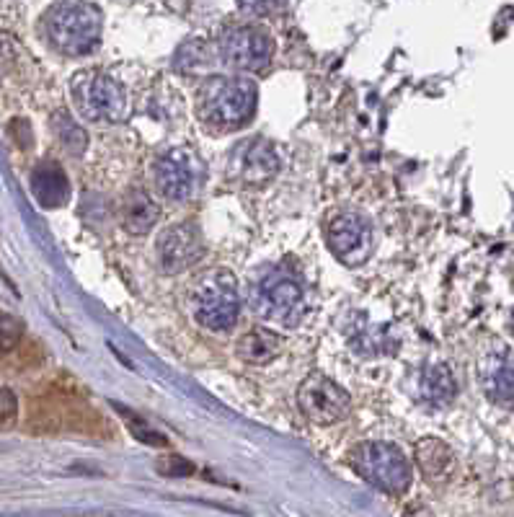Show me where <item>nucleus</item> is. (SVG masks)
<instances>
[{
	"label": "nucleus",
	"mask_w": 514,
	"mask_h": 517,
	"mask_svg": "<svg viewBox=\"0 0 514 517\" xmlns=\"http://www.w3.org/2000/svg\"><path fill=\"white\" fill-rule=\"evenodd\" d=\"M256 99V83L248 78H210L199 88V117L207 125L241 127L256 112Z\"/></svg>",
	"instance_id": "obj_1"
},
{
	"label": "nucleus",
	"mask_w": 514,
	"mask_h": 517,
	"mask_svg": "<svg viewBox=\"0 0 514 517\" xmlns=\"http://www.w3.org/2000/svg\"><path fill=\"white\" fill-rule=\"evenodd\" d=\"M192 313L199 326L210 331H225L238 321L241 313V295H238L236 277L228 269H212L194 282Z\"/></svg>",
	"instance_id": "obj_2"
},
{
	"label": "nucleus",
	"mask_w": 514,
	"mask_h": 517,
	"mask_svg": "<svg viewBox=\"0 0 514 517\" xmlns=\"http://www.w3.org/2000/svg\"><path fill=\"white\" fill-rule=\"evenodd\" d=\"M47 34L65 55H86L101 37V8L93 3H55L47 11Z\"/></svg>",
	"instance_id": "obj_3"
},
{
	"label": "nucleus",
	"mask_w": 514,
	"mask_h": 517,
	"mask_svg": "<svg viewBox=\"0 0 514 517\" xmlns=\"http://www.w3.org/2000/svg\"><path fill=\"white\" fill-rule=\"evenodd\" d=\"M73 99L88 122L119 125L130 114V96L101 70H86L73 78Z\"/></svg>",
	"instance_id": "obj_4"
},
{
	"label": "nucleus",
	"mask_w": 514,
	"mask_h": 517,
	"mask_svg": "<svg viewBox=\"0 0 514 517\" xmlns=\"http://www.w3.org/2000/svg\"><path fill=\"white\" fill-rule=\"evenodd\" d=\"M352 463L365 481L388 494H403L414 479V468L398 445L370 440L352 450Z\"/></svg>",
	"instance_id": "obj_5"
},
{
	"label": "nucleus",
	"mask_w": 514,
	"mask_h": 517,
	"mask_svg": "<svg viewBox=\"0 0 514 517\" xmlns=\"http://www.w3.org/2000/svg\"><path fill=\"white\" fill-rule=\"evenodd\" d=\"M248 300H251L256 316L274 321V324L295 326L305 316L303 285L285 269H274V272L261 277L251 287Z\"/></svg>",
	"instance_id": "obj_6"
},
{
	"label": "nucleus",
	"mask_w": 514,
	"mask_h": 517,
	"mask_svg": "<svg viewBox=\"0 0 514 517\" xmlns=\"http://www.w3.org/2000/svg\"><path fill=\"white\" fill-rule=\"evenodd\" d=\"M326 238H329L336 259L347 267L365 264L375 249V233H372L370 220L352 210L336 212L326 225Z\"/></svg>",
	"instance_id": "obj_7"
},
{
	"label": "nucleus",
	"mask_w": 514,
	"mask_h": 517,
	"mask_svg": "<svg viewBox=\"0 0 514 517\" xmlns=\"http://www.w3.org/2000/svg\"><path fill=\"white\" fill-rule=\"evenodd\" d=\"M300 412L313 424H336L347 417L352 409V396H349L339 383L323 373H310L298 388Z\"/></svg>",
	"instance_id": "obj_8"
},
{
	"label": "nucleus",
	"mask_w": 514,
	"mask_h": 517,
	"mask_svg": "<svg viewBox=\"0 0 514 517\" xmlns=\"http://www.w3.org/2000/svg\"><path fill=\"white\" fill-rule=\"evenodd\" d=\"M225 65L236 70H261L267 68L274 55V42L267 29L261 26H238L230 29L220 42Z\"/></svg>",
	"instance_id": "obj_9"
},
{
	"label": "nucleus",
	"mask_w": 514,
	"mask_h": 517,
	"mask_svg": "<svg viewBox=\"0 0 514 517\" xmlns=\"http://www.w3.org/2000/svg\"><path fill=\"white\" fill-rule=\"evenodd\" d=\"M205 256V241L197 225L179 223L158 238V264L166 275H181Z\"/></svg>",
	"instance_id": "obj_10"
},
{
	"label": "nucleus",
	"mask_w": 514,
	"mask_h": 517,
	"mask_svg": "<svg viewBox=\"0 0 514 517\" xmlns=\"http://www.w3.org/2000/svg\"><path fill=\"white\" fill-rule=\"evenodd\" d=\"M155 187L168 200H186L194 192V169L184 153H168L155 163Z\"/></svg>",
	"instance_id": "obj_11"
},
{
	"label": "nucleus",
	"mask_w": 514,
	"mask_h": 517,
	"mask_svg": "<svg viewBox=\"0 0 514 517\" xmlns=\"http://www.w3.org/2000/svg\"><path fill=\"white\" fill-rule=\"evenodd\" d=\"M238 169H241L243 184H248V187H264V184H269L279 171L277 150H274L267 140L248 143L246 148L241 150Z\"/></svg>",
	"instance_id": "obj_12"
},
{
	"label": "nucleus",
	"mask_w": 514,
	"mask_h": 517,
	"mask_svg": "<svg viewBox=\"0 0 514 517\" xmlns=\"http://www.w3.org/2000/svg\"><path fill=\"white\" fill-rule=\"evenodd\" d=\"M31 192L42 207H62L70 197L68 176L60 163L44 161L31 171Z\"/></svg>",
	"instance_id": "obj_13"
},
{
	"label": "nucleus",
	"mask_w": 514,
	"mask_h": 517,
	"mask_svg": "<svg viewBox=\"0 0 514 517\" xmlns=\"http://www.w3.org/2000/svg\"><path fill=\"white\" fill-rule=\"evenodd\" d=\"M416 463L429 484H445L455 471V453L437 437H424L416 443Z\"/></svg>",
	"instance_id": "obj_14"
},
{
	"label": "nucleus",
	"mask_w": 514,
	"mask_h": 517,
	"mask_svg": "<svg viewBox=\"0 0 514 517\" xmlns=\"http://www.w3.org/2000/svg\"><path fill=\"white\" fill-rule=\"evenodd\" d=\"M481 383L491 401L496 404H509L512 401V355L507 349L491 352L481 362Z\"/></svg>",
	"instance_id": "obj_15"
},
{
	"label": "nucleus",
	"mask_w": 514,
	"mask_h": 517,
	"mask_svg": "<svg viewBox=\"0 0 514 517\" xmlns=\"http://www.w3.org/2000/svg\"><path fill=\"white\" fill-rule=\"evenodd\" d=\"M161 218V207L155 205V200L148 192H135L127 194V200L122 205V225L124 231L132 233V236H145V233L153 231V225Z\"/></svg>",
	"instance_id": "obj_16"
},
{
	"label": "nucleus",
	"mask_w": 514,
	"mask_h": 517,
	"mask_svg": "<svg viewBox=\"0 0 514 517\" xmlns=\"http://www.w3.org/2000/svg\"><path fill=\"white\" fill-rule=\"evenodd\" d=\"M238 357L248 365H267L274 357L282 355L285 339L272 329H251L238 339Z\"/></svg>",
	"instance_id": "obj_17"
},
{
	"label": "nucleus",
	"mask_w": 514,
	"mask_h": 517,
	"mask_svg": "<svg viewBox=\"0 0 514 517\" xmlns=\"http://www.w3.org/2000/svg\"><path fill=\"white\" fill-rule=\"evenodd\" d=\"M422 393L424 399H429L432 404H450L455 399V393H458L453 370L447 365H432V368L424 370Z\"/></svg>",
	"instance_id": "obj_18"
},
{
	"label": "nucleus",
	"mask_w": 514,
	"mask_h": 517,
	"mask_svg": "<svg viewBox=\"0 0 514 517\" xmlns=\"http://www.w3.org/2000/svg\"><path fill=\"white\" fill-rule=\"evenodd\" d=\"M52 130H55V135H57V143L68 150V153H73V156H81V153H86V148H88L86 130H83V127L78 125V122H75V119L70 117L65 109H57V112L52 114Z\"/></svg>",
	"instance_id": "obj_19"
},
{
	"label": "nucleus",
	"mask_w": 514,
	"mask_h": 517,
	"mask_svg": "<svg viewBox=\"0 0 514 517\" xmlns=\"http://www.w3.org/2000/svg\"><path fill=\"white\" fill-rule=\"evenodd\" d=\"M114 409H117L119 417H122L124 422H127L130 432L137 437V440H140V443L155 445V448H163V445H168V440L161 435V432H155L148 422H143V419H140V417H135V414H132L130 409H124V406H119V404H114Z\"/></svg>",
	"instance_id": "obj_20"
},
{
	"label": "nucleus",
	"mask_w": 514,
	"mask_h": 517,
	"mask_svg": "<svg viewBox=\"0 0 514 517\" xmlns=\"http://www.w3.org/2000/svg\"><path fill=\"white\" fill-rule=\"evenodd\" d=\"M24 337V321L16 316H0V352H13Z\"/></svg>",
	"instance_id": "obj_21"
},
{
	"label": "nucleus",
	"mask_w": 514,
	"mask_h": 517,
	"mask_svg": "<svg viewBox=\"0 0 514 517\" xmlns=\"http://www.w3.org/2000/svg\"><path fill=\"white\" fill-rule=\"evenodd\" d=\"M158 468H161L166 476H189L194 471L192 463L184 461V458H179V455H166V458L158 463Z\"/></svg>",
	"instance_id": "obj_22"
},
{
	"label": "nucleus",
	"mask_w": 514,
	"mask_h": 517,
	"mask_svg": "<svg viewBox=\"0 0 514 517\" xmlns=\"http://www.w3.org/2000/svg\"><path fill=\"white\" fill-rule=\"evenodd\" d=\"M16 63V44L8 34L0 32V73H8Z\"/></svg>",
	"instance_id": "obj_23"
},
{
	"label": "nucleus",
	"mask_w": 514,
	"mask_h": 517,
	"mask_svg": "<svg viewBox=\"0 0 514 517\" xmlns=\"http://www.w3.org/2000/svg\"><path fill=\"white\" fill-rule=\"evenodd\" d=\"M16 412H19V401H16L13 391L0 386V422H3V419H13Z\"/></svg>",
	"instance_id": "obj_24"
}]
</instances>
